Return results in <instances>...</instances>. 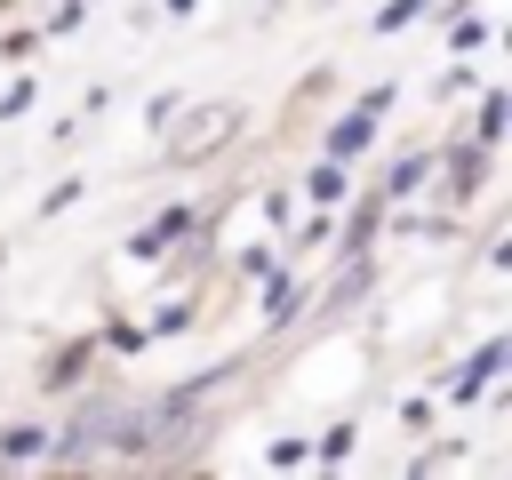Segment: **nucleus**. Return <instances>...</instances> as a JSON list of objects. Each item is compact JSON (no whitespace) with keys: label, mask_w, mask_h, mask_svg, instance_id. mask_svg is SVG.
<instances>
[]
</instances>
